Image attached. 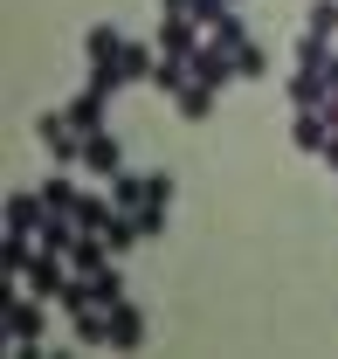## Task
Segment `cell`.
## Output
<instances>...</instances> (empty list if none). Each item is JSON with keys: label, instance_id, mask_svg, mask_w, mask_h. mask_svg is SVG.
Here are the masks:
<instances>
[{"label": "cell", "instance_id": "ba28073f", "mask_svg": "<svg viewBox=\"0 0 338 359\" xmlns=\"http://www.w3.org/2000/svg\"><path fill=\"white\" fill-rule=\"evenodd\" d=\"M104 104H111V97L83 83V90H76V97H69V104H62V111H69V125H76V132L90 138V132H104Z\"/></svg>", "mask_w": 338, "mask_h": 359}, {"label": "cell", "instance_id": "484cf974", "mask_svg": "<svg viewBox=\"0 0 338 359\" xmlns=\"http://www.w3.org/2000/svg\"><path fill=\"white\" fill-rule=\"evenodd\" d=\"M208 35H214V42H221V48H242V42H249V21H242V7H235L228 21H214Z\"/></svg>", "mask_w": 338, "mask_h": 359}, {"label": "cell", "instance_id": "8fae6325", "mask_svg": "<svg viewBox=\"0 0 338 359\" xmlns=\"http://www.w3.org/2000/svg\"><path fill=\"white\" fill-rule=\"evenodd\" d=\"M69 325H76V346H111V311H104V304L69 311Z\"/></svg>", "mask_w": 338, "mask_h": 359}, {"label": "cell", "instance_id": "277c9868", "mask_svg": "<svg viewBox=\"0 0 338 359\" xmlns=\"http://www.w3.org/2000/svg\"><path fill=\"white\" fill-rule=\"evenodd\" d=\"M42 222H48L42 187H35V194H28V187H14V194H7V228H14V235H42Z\"/></svg>", "mask_w": 338, "mask_h": 359}, {"label": "cell", "instance_id": "6da1fadb", "mask_svg": "<svg viewBox=\"0 0 338 359\" xmlns=\"http://www.w3.org/2000/svg\"><path fill=\"white\" fill-rule=\"evenodd\" d=\"M42 304H48V297H35L21 276H7V290H0V318H7V353H14V359H42V325H48Z\"/></svg>", "mask_w": 338, "mask_h": 359}, {"label": "cell", "instance_id": "f546056e", "mask_svg": "<svg viewBox=\"0 0 338 359\" xmlns=\"http://www.w3.org/2000/svg\"><path fill=\"white\" fill-rule=\"evenodd\" d=\"M166 215H173V208H159V201H152V208H138V228H145V242H159V235H166Z\"/></svg>", "mask_w": 338, "mask_h": 359}, {"label": "cell", "instance_id": "d6986e66", "mask_svg": "<svg viewBox=\"0 0 338 359\" xmlns=\"http://www.w3.org/2000/svg\"><path fill=\"white\" fill-rule=\"evenodd\" d=\"M187 83H194V62H187V55H159V69H152V90H166V97H180Z\"/></svg>", "mask_w": 338, "mask_h": 359}, {"label": "cell", "instance_id": "e0dca14e", "mask_svg": "<svg viewBox=\"0 0 338 359\" xmlns=\"http://www.w3.org/2000/svg\"><path fill=\"white\" fill-rule=\"evenodd\" d=\"M118 69H125V83H152V69H159V55L145 42H125L118 48Z\"/></svg>", "mask_w": 338, "mask_h": 359}, {"label": "cell", "instance_id": "cb8c5ba5", "mask_svg": "<svg viewBox=\"0 0 338 359\" xmlns=\"http://www.w3.org/2000/svg\"><path fill=\"white\" fill-rule=\"evenodd\" d=\"M111 215H118V201H104V194H83V201H76V228H97V235H104Z\"/></svg>", "mask_w": 338, "mask_h": 359}, {"label": "cell", "instance_id": "3957f363", "mask_svg": "<svg viewBox=\"0 0 338 359\" xmlns=\"http://www.w3.org/2000/svg\"><path fill=\"white\" fill-rule=\"evenodd\" d=\"M187 62H194V83H208V90L235 83V48H221V42H214V35H208V42H201V48H194Z\"/></svg>", "mask_w": 338, "mask_h": 359}, {"label": "cell", "instance_id": "7a4b0ae2", "mask_svg": "<svg viewBox=\"0 0 338 359\" xmlns=\"http://www.w3.org/2000/svg\"><path fill=\"white\" fill-rule=\"evenodd\" d=\"M35 138H42V152L55 166H83V132L69 125V111H42L35 118Z\"/></svg>", "mask_w": 338, "mask_h": 359}, {"label": "cell", "instance_id": "4316f807", "mask_svg": "<svg viewBox=\"0 0 338 359\" xmlns=\"http://www.w3.org/2000/svg\"><path fill=\"white\" fill-rule=\"evenodd\" d=\"M90 90L118 97V90H125V69H118V62H90Z\"/></svg>", "mask_w": 338, "mask_h": 359}, {"label": "cell", "instance_id": "5b68a950", "mask_svg": "<svg viewBox=\"0 0 338 359\" xmlns=\"http://www.w3.org/2000/svg\"><path fill=\"white\" fill-rule=\"evenodd\" d=\"M83 173H97V180L125 173V145H118L111 132H90V138H83Z\"/></svg>", "mask_w": 338, "mask_h": 359}, {"label": "cell", "instance_id": "7c38bea8", "mask_svg": "<svg viewBox=\"0 0 338 359\" xmlns=\"http://www.w3.org/2000/svg\"><path fill=\"white\" fill-rule=\"evenodd\" d=\"M42 201H48V215H76V201H83V187L69 180V166H55V180H42Z\"/></svg>", "mask_w": 338, "mask_h": 359}, {"label": "cell", "instance_id": "7402d4cb", "mask_svg": "<svg viewBox=\"0 0 338 359\" xmlns=\"http://www.w3.org/2000/svg\"><path fill=\"white\" fill-rule=\"evenodd\" d=\"M325 62H332V35H311L304 28L297 35V69H325Z\"/></svg>", "mask_w": 338, "mask_h": 359}, {"label": "cell", "instance_id": "ac0fdd59", "mask_svg": "<svg viewBox=\"0 0 338 359\" xmlns=\"http://www.w3.org/2000/svg\"><path fill=\"white\" fill-rule=\"evenodd\" d=\"M104 242H111V256H125V249H138V242H145V228H138V215H125V208H118V215L104 222Z\"/></svg>", "mask_w": 338, "mask_h": 359}, {"label": "cell", "instance_id": "1f68e13d", "mask_svg": "<svg viewBox=\"0 0 338 359\" xmlns=\"http://www.w3.org/2000/svg\"><path fill=\"white\" fill-rule=\"evenodd\" d=\"M318 159H325V166H332V173H338V138H332V145H325V152H318Z\"/></svg>", "mask_w": 338, "mask_h": 359}, {"label": "cell", "instance_id": "5bb4252c", "mask_svg": "<svg viewBox=\"0 0 338 359\" xmlns=\"http://www.w3.org/2000/svg\"><path fill=\"white\" fill-rule=\"evenodd\" d=\"M118 48H125V28H118V21H97V28L83 35V55H90V62H118Z\"/></svg>", "mask_w": 338, "mask_h": 359}, {"label": "cell", "instance_id": "83f0119b", "mask_svg": "<svg viewBox=\"0 0 338 359\" xmlns=\"http://www.w3.org/2000/svg\"><path fill=\"white\" fill-rule=\"evenodd\" d=\"M173 187H180L173 173H145V208H152V201H159V208H173Z\"/></svg>", "mask_w": 338, "mask_h": 359}, {"label": "cell", "instance_id": "d4e9b609", "mask_svg": "<svg viewBox=\"0 0 338 359\" xmlns=\"http://www.w3.org/2000/svg\"><path fill=\"white\" fill-rule=\"evenodd\" d=\"M304 28L311 35H338V0H311L304 7Z\"/></svg>", "mask_w": 338, "mask_h": 359}, {"label": "cell", "instance_id": "836d02e7", "mask_svg": "<svg viewBox=\"0 0 338 359\" xmlns=\"http://www.w3.org/2000/svg\"><path fill=\"white\" fill-rule=\"evenodd\" d=\"M235 7H242V0H235Z\"/></svg>", "mask_w": 338, "mask_h": 359}, {"label": "cell", "instance_id": "4fadbf2b", "mask_svg": "<svg viewBox=\"0 0 338 359\" xmlns=\"http://www.w3.org/2000/svg\"><path fill=\"white\" fill-rule=\"evenodd\" d=\"M290 138H297V152H325V145H332V125H325V111H297Z\"/></svg>", "mask_w": 338, "mask_h": 359}, {"label": "cell", "instance_id": "30bf717a", "mask_svg": "<svg viewBox=\"0 0 338 359\" xmlns=\"http://www.w3.org/2000/svg\"><path fill=\"white\" fill-rule=\"evenodd\" d=\"M104 263H111V242H104L97 228H83V235H76V249H69V269H76V276H97Z\"/></svg>", "mask_w": 338, "mask_h": 359}, {"label": "cell", "instance_id": "2e32d148", "mask_svg": "<svg viewBox=\"0 0 338 359\" xmlns=\"http://www.w3.org/2000/svg\"><path fill=\"white\" fill-rule=\"evenodd\" d=\"M83 290H90V304H104V311L125 304V276H118V263H104L97 276H83Z\"/></svg>", "mask_w": 338, "mask_h": 359}, {"label": "cell", "instance_id": "ffe728a7", "mask_svg": "<svg viewBox=\"0 0 338 359\" xmlns=\"http://www.w3.org/2000/svg\"><path fill=\"white\" fill-rule=\"evenodd\" d=\"M214 97H221V90H208V83H187L180 97H173V104H180V118H187V125H201V118L214 111Z\"/></svg>", "mask_w": 338, "mask_h": 359}, {"label": "cell", "instance_id": "52a82bcc", "mask_svg": "<svg viewBox=\"0 0 338 359\" xmlns=\"http://www.w3.org/2000/svg\"><path fill=\"white\" fill-rule=\"evenodd\" d=\"M201 48V21L194 14H166L159 21V55H194Z\"/></svg>", "mask_w": 338, "mask_h": 359}, {"label": "cell", "instance_id": "f1b7e54d", "mask_svg": "<svg viewBox=\"0 0 338 359\" xmlns=\"http://www.w3.org/2000/svg\"><path fill=\"white\" fill-rule=\"evenodd\" d=\"M228 14H235V0H194V21H201V28L228 21Z\"/></svg>", "mask_w": 338, "mask_h": 359}, {"label": "cell", "instance_id": "d6a6232c", "mask_svg": "<svg viewBox=\"0 0 338 359\" xmlns=\"http://www.w3.org/2000/svg\"><path fill=\"white\" fill-rule=\"evenodd\" d=\"M325 76H332V90H338V55H332V62H325Z\"/></svg>", "mask_w": 338, "mask_h": 359}, {"label": "cell", "instance_id": "4dcf8cb0", "mask_svg": "<svg viewBox=\"0 0 338 359\" xmlns=\"http://www.w3.org/2000/svg\"><path fill=\"white\" fill-rule=\"evenodd\" d=\"M159 7H166V14H194V0H159Z\"/></svg>", "mask_w": 338, "mask_h": 359}, {"label": "cell", "instance_id": "8992f818", "mask_svg": "<svg viewBox=\"0 0 338 359\" xmlns=\"http://www.w3.org/2000/svg\"><path fill=\"white\" fill-rule=\"evenodd\" d=\"M138 346H145V311H138V304H111V353H138Z\"/></svg>", "mask_w": 338, "mask_h": 359}, {"label": "cell", "instance_id": "9c48e42d", "mask_svg": "<svg viewBox=\"0 0 338 359\" xmlns=\"http://www.w3.org/2000/svg\"><path fill=\"white\" fill-rule=\"evenodd\" d=\"M325 97H332V76H325V69H297L290 76V104L297 111H325Z\"/></svg>", "mask_w": 338, "mask_h": 359}, {"label": "cell", "instance_id": "44dd1931", "mask_svg": "<svg viewBox=\"0 0 338 359\" xmlns=\"http://www.w3.org/2000/svg\"><path fill=\"white\" fill-rule=\"evenodd\" d=\"M111 201H118L125 215H138V208H145V173H111Z\"/></svg>", "mask_w": 338, "mask_h": 359}, {"label": "cell", "instance_id": "9a60e30c", "mask_svg": "<svg viewBox=\"0 0 338 359\" xmlns=\"http://www.w3.org/2000/svg\"><path fill=\"white\" fill-rule=\"evenodd\" d=\"M28 263H35V235H14V228H7V242H0V276H28Z\"/></svg>", "mask_w": 338, "mask_h": 359}, {"label": "cell", "instance_id": "603a6c76", "mask_svg": "<svg viewBox=\"0 0 338 359\" xmlns=\"http://www.w3.org/2000/svg\"><path fill=\"white\" fill-rule=\"evenodd\" d=\"M255 76H269V55H262V42H242L235 48V83H255Z\"/></svg>", "mask_w": 338, "mask_h": 359}]
</instances>
